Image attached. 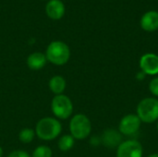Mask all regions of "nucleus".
Returning <instances> with one entry per match:
<instances>
[{
  "mask_svg": "<svg viewBox=\"0 0 158 157\" xmlns=\"http://www.w3.org/2000/svg\"><path fill=\"white\" fill-rule=\"evenodd\" d=\"M62 127L60 122L54 118H44L40 119L35 128V134L44 141L56 139L61 132Z\"/></svg>",
  "mask_w": 158,
  "mask_h": 157,
  "instance_id": "nucleus-1",
  "label": "nucleus"
},
{
  "mask_svg": "<svg viewBox=\"0 0 158 157\" xmlns=\"http://www.w3.org/2000/svg\"><path fill=\"white\" fill-rule=\"evenodd\" d=\"M46 59L57 66L66 64L70 56L69 47L63 42H52L46 49Z\"/></svg>",
  "mask_w": 158,
  "mask_h": 157,
  "instance_id": "nucleus-2",
  "label": "nucleus"
},
{
  "mask_svg": "<svg viewBox=\"0 0 158 157\" xmlns=\"http://www.w3.org/2000/svg\"><path fill=\"white\" fill-rule=\"evenodd\" d=\"M142 122L154 123L158 120V99L147 97L143 99L137 105L136 114Z\"/></svg>",
  "mask_w": 158,
  "mask_h": 157,
  "instance_id": "nucleus-3",
  "label": "nucleus"
},
{
  "mask_svg": "<svg viewBox=\"0 0 158 157\" xmlns=\"http://www.w3.org/2000/svg\"><path fill=\"white\" fill-rule=\"evenodd\" d=\"M69 130L74 139L84 140L91 134L92 123L87 116L83 114H77L69 122Z\"/></svg>",
  "mask_w": 158,
  "mask_h": 157,
  "instance_id": "nucleus-4",
  "label": "nucleus"
},
{
  "mask_svg": "<svg viewBox=\"0 0 158 157\" xmlns=\"http://www.w3.org/2000/svg\"><path fill=\"white\" fill-rule=\"evenodd\" d=\"M54 115L59 119L69 118L73 112V105L69 97L64 94L56 95L51 103Z\"/></svg>",
  "mask_w": 158,
  "mask_h": 157,
  "instance_id": "nucleus-5",
  "label": "nucleus"
},
{
  "mask_svg": "<svg viewBox=\"0 0 158 157\" xmlns=\"http://www.w3.org/2000/svg\"><path fill=\"white\" fill-rule=\"evenodd\" d=\"M143 145L136 140L122 142L117 149V157H143Z\"/></svg>",
  "mask_w": 158,
  "mask_h": 157,
  "instance_id": "nucleus-6",
  "label": "nucleus"
},
{
  "mask_svg": "<svg viewBox=\"0 0 158 157\" xmlns=\"http://www.w3.org/2000/svg\"><path fill=\"white\" fill-rule=\"evenodd\" d=\"M142 121L135 114H129L123 117L118 124V130L120 134L125 136H131L136 134L141 128Z\"/></svg>",
  "mask_w": 158,
  "mask_h": 157,
  "instance_id": "nucleus-7",
  "label": "nucleus"
},
{
  "mask_svg": "<svg viewBox=\"0 0 158 157\" xmlns=\"http://www.w3.org/2000/svg\"><path fill=\"white\" fill-rule=\"evenodd\" d=\"M140 68L145 75L158 74V56L154 53L144 54L140 59Z\"/></svg>",
  "mask_w": 158,
  "mask_h": 157,
  "instance_id": "nucleus-8",
  "label": "nucleus"
},
{
  "mask_svg": "<svg viewBox=\"0 0 158 157\" xmlns=\"http://www.w3.org/2000/svg\"><path fill=\"white\" fill-rule=\"evenodd\" d=\"M141 27L146 31H154L158 29V12L152 10L146 12L141 19Z\"/></svg>",
  "mask_w": 158,
  "mask_h": 157,
  "instance_id": "nucleus-9",
  "label": "nucleus"
},
{
  "mask_svg": "<svg viewBox=\"0 0 158 157\" xmlns=\"http://www.w3.org/2000/svg\"><path fill=\"white\" fill-rule=\"evenodd\" d=\"M46 13L52 19H59L65 13V6L60 0H51L46 5Z\"/></svg>",
  "mask_w": 158,
  "mask_h": 157,
  "instance_id": "nucleus-10",
  "label": "nucleus"
},
{
  "mask_svg": "<svg viewBox=\"0 0 158 157\" xmlns=\"http://www.w3.org/2000/svg\"><path fill=\"white\" fill-rule=\"evenodd\" d=\"M46 56L43 53L35 52L30 55L27 58V65L31 69L39 70L43 68L46 64Z\"/></svg>",
  "mask_w": 158,
  "mask_h": 157,
  "instance_id": "nucleus-11",
  "label": "nucleus"
},
{
  "mask_svg": "<svg viewBox=\"0 0 158 157\" xmlns=\"http://www.w3.org/2000/svg\"><path fill=\"white\" fill-rule=\"evenodd\" d=\"M121 135L120 132L116 131L114 130H107L104 132L103 135V143L106 146L109 148H113L115 146H118L121 143Z\"/></svg>",
  "mask_w": 158,
  "mask_h": 157,
  "instance_id": "nucleus-12",
  "label": "nucleus"
},
{
  "mask_svg": "<svg viewBox=\"0 0 158 157\" xmlns=\"http://www.w3.org/2000/svg\"><path fill=\"white\" fill-rule=\"evenodd\" d=\"M66 86H67V83H66L65 79L59 75L52 77L49 81V88L51 92L56 95L62 94V93L66 89Z\"/></svg>",
  "mask_w": 158,
  "mask_h": 157,
  "instance_id": "nucleus-13",
  "label": "nucleus"
},
{
  "mask_svg": "<svg viewBox=\"0 0 158 157\" xmlns=\"http://www.w3.org/2000/svg\"><path fill=\"white\" fill-rule=\"evenodd\" d=\"M74 145V138L71 135H64L59 139L58 147L61 151H69Z\"/></svg>",
  "mask_w": 158,
  "mask_h": 157,
  "instance_id": "nucleus-14",
  "label": "nucleus"
},
{
  "mask_svg": "<svg viewBox=\"0 0 158 157\" xmlns=\"http://www.w3.org/2000/svg\"><path fill=\"white\" fill-rule=\"evenodd\" d=\"M34 136H35V131L33 130L23 129L19 134V139L23 143H30L33 141Z\"/></svg>",
  "mask_w": 158,
  "mask_h": 157,
  "instance_id": "nucleus-15",
  "label": "nucleus"
},
{
  "mask_svg": "<svg viewBox=\"0 0 158 157\" xmlns=\"http://www.w3.org/2000/svg\"><path fill=\"white\" fill-rule=\"evenodd\" d=\"M52 150L45 145H41L35 148L32 153V157H52Z\"/></svg>",
  "mask_w": 158,
  "mask_h": 157,
  "instance_id": "nucleus-16",
  "label": "nucleus"
},
{
  "mask_svg": "<svg viewBox=\"0 0 158 157\" xmlns=\"http://www.w3.org/2000/svg\"><path fill=\"white\" fill-rule=\"evenodd\" d=\"M149 91L153 95L158 97V77L153 79L150 81V83H149Z\"/></svg>",
  "mask_w": 158,
  "mask_h": 157,
  "instance_id": "nucleus-17",
  "label": "nucleus"
},
{
  "mask_svg": "<svg viewBox=\"0 0 158 157\" xmlns=\"http://www.w3.org/2000/svg\"><path fill=\"white\" fill-rule=\"evenodd\" d=\"M7 157H31L30 155L24 151H20V150H16L13 151L9 154V155Z\"/></svg>",
  "mask_w": 158,
  "mask_h": 157,
  "instance_id": "nucleus-18",
  "label": "nucleus"
},
{
  "mask_svg": "<svg viewBox=\"0 0 158 157\" xmlns=\"http://www.w3.org/2000/svg\"><path fill=\"white\" fill-rule=\"evenodd\" d=\"M144 78H145V74H144L143 71H141L140 73H138V75L136 76V79H137V80H140V81H141V80H143Z\"/></svg>",
  "mask_w": 158,
  "mask_h": 157,
  "instance_id": "nucleus-19",
  "label": "nucleus"
},
{
  "mask_svg": "<svg viewBox=\"0 0 158 157\" xmlns=\"http://www.w3.org/2000/svg\"><path fill=\"white\" fill-rule=\"evenodd\" d=\"M147 157H158V154L157 153H156V154H152V155H148Z\"/></svg>",
  "mask_w": 158,
  "mask_h": 157,
  "instance_id": "nucleus-20",
  "label": "nucleus"
},
{
  "mask_svg": "<svg viewBox=\"0 0 158 157\" xmlns=\"http://www.w3.org/2000/svg\"><path fill=\"white\" fill-rule=\"evenodd\" d=\"M2 155H3V149L0 147V157H2Z\"/></svg>",
  "mask_w": 158,
  "mask_h": 157,
  "instance_id": "nucleus-21",
  "label": "nucleus"
},
{
  "mask_svg": "<svg viewBox=\"0 0 158 157\" xmlns=\"http://www.w3.org/2000/svg\"><path fill=\"white\" fill-rule=\"evenodd\" d=\"M156 129H157V131H158V120H157V124H156Z\"/></svg>",
  "mask_w": 158,
  "mask_h": 157,
  "instance_id": "nucleus-22",
  "label": "nucleus"
}]
</instances>
